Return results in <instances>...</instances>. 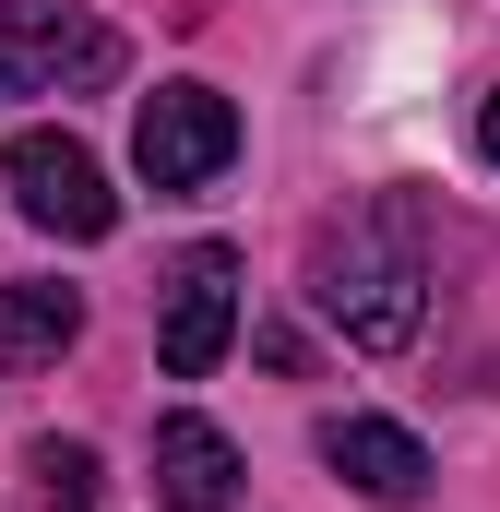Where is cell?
I'll list each match as a JSON object with an SVG mask.
<instances>
[{
	"instance_id": "1",
	"label": "cell",
	"mask_w": 500,
	"mask_h": 512,
	"mask_svg": "<svg viewBox=\"0 0 500 512\" xmlns=\"http://www.w3.org/2000/svg\"><path fill=\"white\" fill-rule=\"evenodd\" d=\"M310 310L346 334V346H417V322H429V227H417V203L405 191H370V203H346L322 239H310Z\"/></svg>"
},
{
	"instance_id": "2",
	"label": "cell",
	"mask_w": 500,
	"mask_h": 512,
	"mask_svg": "<svg viewBox=\"0 0 500 512\" xmlns=\"http://www.w3.org/2000/svg\"><path fill=\"white\" fill-rule=\"evenodd\" d=\"M120 84V36L60 0H0V108L12 96H96Z\"/></svg>"
},
{
	"instance_id": "3",
	"label": "cell",
	"mask_w": 500,
	"mask_h": 512,
	"mask_svg": "<svg viewBox=\"0 0 500 512\" xmlns=\"http://www.w3.org/2000/svg\"><path fill=\"white\" fill-rule=\"evenodd\" d=\"M227 346H239V251L191 239L167 262V286H155V358H167V382H203Z\"/></svg>"
},
{
	"instance_id": "4",
	"label": "cell",
	"mask_w": 500,
	"mask_h": 512,
	"mask_svg": "<svg viewBox=\"0 0 500 512\" xmlns=\"http://www.w3.org/2000/svg\"><path fill=\"white\" fill-rule=\"evenodd\" d=\"M227 155H239V108H227L215 84H155V96L131 108V167H143V191H203V179H227Z\"/></svg>"
},
{
	"instance_id": "5",
	"label": "cell",
	"mask_w": 500,
	"mask_h": 512,
	"mask_svg": "<svg viewBox=\"0 0 500 512\" xmlns=\"http://www.w3.org/2000/svg\"><path fill=\"white\" fill-rule=\"evenodd\" d=\"M0 179H12L24 227H48V239H108V227H120V191H108L96 143H72V131H12Z\"/></svg>"
},
{
	"instance_id": "6",
	"label": "cell",
	"mask_w": 500,
	"mask_h": 512,
	"mask_svg": "<svg viewBox=\"0 0 500 512\" xmlns=\"http://www.w3.org/2000/svg\"><path fill=\"white\" fill-rule=\"evenodd\" d=\"M155 501L167 512H239V441L215 417H155Z\"/></svg>"
},
{
	"instance_id": "7",
	"label": "cell",
	"mask_w": 500,
	"mask_h": 512,
	"mask_svg": "<svg viewBox=\"0 0 500 512\" xmlns=\"http://www.w3.org/2000/svg\"><path fill=\"white\" fill-rule=\"evenodd\" d=\"M322 465H334L346 489L393 501V512L429 489V453H417V429H393V417H334V429H322Z\"/></svg>"
},
{
	"instance_id": "8",
	"label": "cell",
	"mask_w": 500,
	"mask_h": 512,
	"mask_svg": "<svg viewBox=\"0 0 500 512\" xmlns=\"http://www.w3.org/2000/svg\"><path fill=\"white\" fill-rule=\"evenodd\" d=\"M72 334H84V298H72V286H0V370L60 358Z\"/></svg>"
},
{
	"instance_id": "9",
	"label": "cell",
	"mask_w": 500,
	"mask_h": 512,
	"mask_svg": "<svg viewBox=\"0 0 500 512\" xmlns=\"http://www.w3.org/2000/svg\"><path fill=\"white\" fill-rule=\"evenodd\" d=\"M12 512H108V489H96V453H84V441H36V453H24V489H12Z\"/></svg>"
},
{
	"instance_id": "10",
	"label": "cell",
	"mask_w": 500,
	"mask_h": 512,
	"mask_svg": "<svg viewBox=\"0 0 500 512\" xmlns=\"http://www.w3.org/2000/svg\"><path fill=\"white\" fill-rule=\"evenodd\" d=\"M477 155L500 167V84H489V108H477Z\"/></svg>"
}]
</instances>
